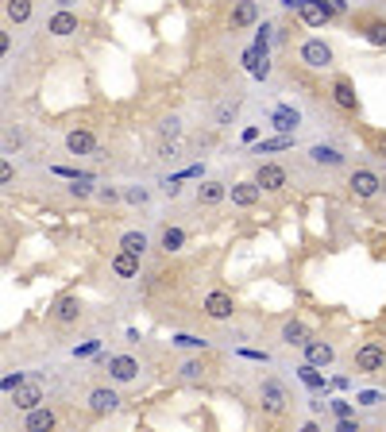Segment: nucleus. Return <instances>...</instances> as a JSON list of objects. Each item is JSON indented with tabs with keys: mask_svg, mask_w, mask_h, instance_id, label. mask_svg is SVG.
<instances>
[{
	"mask_svg": "<svg viewBox=\"0 0 386 432\" xmlns=\"http://www.w3.org/2000/svg\"><path fill=\"white\" fill-rule=\"evenodd\" d=\"M317 4H321V8H325V12H328V16H340V12H344V8H348L344 0H317Z\"/></svg>",
	"mask_w": 386,
	"mask_h": 432,
	"instance_id": "nucleus-31",
	"label": "nucleus"
},
{
	"mask_svg": "<svg viewBox=\"0 0 386 432\" xmlns=\"http://www.w3.org/2000/svg\"><path fill=\"white\" fill-rule=\"evenodd\" d=\"M348 185H352V193H355V197H375V193L383 190V178H378V174H371V170H355V174H352V182H348Z\"/></svg>",
	"mask_w": 386,
	"mask_h": 432,
	"instance_id": "nucleus-2",
	"label": "nucleus"
},
{
	"mask_svg": "<svg viewBox=\"0 0 386 432\" xmlns=\"http://www.w3.org/2000/svg\"><path fill=\"white\" fill-rule=\"evenodd\" d=\"M8 182H16V167L0 158V185H8Z\"/></svg>",
	"mask_w": 386,
	"mask_h": 432,
	"instance_id": "nucleus-32",
	"label": "nucleus"
},
{
	"mask_svg": "<svg viewBox=\"0 0 386 432\" xmlns=\"http://www.w3.org/2000/svg\"><path fill=\"white\" fill-rule=\"evenodd\" d=\"M178 132H182V124H178L174 116H170V120H162V135H167V139H174Z\"/></svg>",
	"mask_w": 386,
	"mask_h": 432,
	"instance_id": "nucleus-37",
	"label": "nucleus"
},
{
	"mask_svg": "<svg viewBox=\"0 0 386 432\" xmlns=\"http://www.w3.org/2000/svg\"><path fill=\"white\" fill-rule=\"evenodd\" d=\"M182 378H201V363H197V359L182 363Z\"/></svg>",
	"mask_w": 386,
	"mask_h": 432,
	"instance_id": "nucleus-33",
	"label": "nucleus"
},
{
	"mask_svg": "<svg viewBox=\"0 0 386 432\" xmlns=\"http://www.w3.org/2000/svg\"><path fill=\"white\" fill-rule=\"evenodd\" d=\"M290 143H294V139H290V135H278V139H267V143H263V147L255 151V155H270V151H286V147H290Z\"/></svg>",
	"mask_w": 386,
	"mask_h": 432,
	"instance_id": "nucleus-29",
	"label": "nucleus"
},
{
	"mask_svg": "<svg viewBox=\"0 0 386 432\" xmlns=\"http://www.w3.org/2000/svg\"><path fill=\"white\" fill-rule=\"evenodd\" d=\"M367 43L386 47V24H367Z\"/></svg>",
	"mask_w": 386,
	"mask_h": 432,
	"instance_id": "nucleus-30",
	"label": "nucleus"
},
{
	"mask_svg": "<svg viewBox=\"0 0 386 432\" xmlns=\"http://www.w3.org/2000/svg\"><path fill=\"white\" fill-rule=\"evenodd\" d=\"M259 398H263V409H267V413H282V409H286V390L275 383V378H267V383H263Z\"/></svg>",
	"mask_w": 386,
	"mask_h": 432,
	"instance_id": "nucleus-6",
	"label": "nucleus"
},
{
	"mask_svg": "<svg viewBox=\"0 0 386 432\" xmlns=\"http://www.w3.org/2000/svg\"><path fill=\"white\" fill-rule=\"evenodd\" d=\"M47 31L59 35V39H66V35H74V31H77V16H74V12H59V16H51Z\"/></svg>",
	"mask_w": 386,
	"mask_h": 432,
	"instance_id": "nucleus-16",
	"label": "nucleus"
},
{
	"mask_svg": "<svg viewBox=\"0 0 386 432\" xmlns=\"http://www.w3.org/2000/svg\"><path fill=\"white\" fill-rule=\"evenodd\" d=\"M59 4H62V12H66V8H70V4H74V0H59Z\"/></svg>",
	"mask_w": 386,
	"mask_h": 432,
	"instance_id": "nucleus-46",
	"label": "nucleus"
},
{
	"mask_svg": "<svg viewBox=\"0 0 386 432\" xmlns=\"http://www.w3.org/2000/svg\"><path fill=\"white\" fill-rule=\"evenodd\" d=\"M116 406H120V398L112 390H93L89 394V409H93V413H116Z\"/></svg>",
	"mask_w": 386,
	"mask_h": 432,
	"instance_id": "nucleus-17",
	"label": "nucleus"
},
{
	"mask_svg": "<svg viewBox=\"0 0 386 432\" xmlns=\"http://www.w3.org/2000/svg\"><path fill=\"white\" fill-rule=\"evenodd\" d=\"M383 185H386V182H383Z\"/></svg>",
	"mask_w": 386,
	"mask_h": 432,
	"instance_id": "nucleus-47",
	"label": "nucleus"
},
{
	"mask_svg": "<svg viewBox=\"0 0 386 432\" xmlns=\"http://www.w3.org/2000/svg\"><path fill=\"white\" fill-rule=\"evenodd\" d=\"M282 4H290V8H298V4H302V0H282Z\"/></svg>",
	"mask_w": 386,
	"mask_h": 432,
	"instance_id": "nucleus-45",
	"label": "nucleus"
},
{
	"mask_svg": "<svg viewBox=\"0 0 386 432\" xmlns=\"http://www.w3.org/2000/svg\"><path fill=\"white\" fill-rule=\"evenodd\" d=\"M109 371H112V378H116V383H132L135 374H139V363H135L132 355H116L109 363Z\"/></svg>",
	"mask_w": 386,
	"mask_h": 432,
	"instance_id": "nucleus-12",
	"label": "nucleus"
},
{
	"mask_svg": "<svg viewBox=\"0 0 386 432\" xmlns=\"http://www.w3.org/2000/svg\"><path fill=\"white\" fill-rule=\"evenodd\" d=\"M70 193H74V197H89V193H93L89 178H82V182H74V185H70Z\"/></svg>",
	"mask_w": 386,
	"mask_h": 432,
	"instance_id": "nucleus-34",
	"label": "nucleus"
},
{
	"mask_svg": "<svg viewBox=\"0 0 386 432\" xmlns=\"http://www.w3.org/2000/svg\"><path fill=\"white\" fill-rule=\"evenodd\" d=\"M298 16H302L309 27H325L328 20H332V16H328V12L317 4V0H302V4H298Z\"/></svg>",
	"mask_w": 386,
	"mask_h": 432,
	"instance_id": "nucleus-13",
	"label": "nucleus"
},
{
	"mask_svg": "<svg viewBox=\"0 0 386 432\" xmlns=\"http://www.w3.org/2000/svg\"><path fill=\"white\" fill-rule=\"evenodd\" d=\"M332 97H336V105L348 108V112H355V108H360V97H355L352 82H336V85H332Z\"/></svg>",
	"mask_w": 386,
	"mask_h": 432,
	"instance_id": "nucleus-19",
	"label": "nucleus"
},
{
	"mask_svg": "<svg viewBox=\"0 0 386 432\" xmlns=\"http://www.w3.org/2000/svg\"><path fill=\"white\" fill-rule=\"evenodd\" d=\"M332 413L336 417H352V401H332Z\"/></svg>",
	"mask_w": 386,
	"mask_h": 432,
	"instance_id": "nucleus-38",
	"label": "nucleus"
},
{
	"mask_svg": "<svg viewBox=\"0 0 386 432\" xmlns=\"http://www.w3.org/2000/svg\"><path fill=\"white\" fill-rule=\"evenodd\" d=\"M77 313H82V305H77V298H74V293L59 298V301H54V309H51V316H54L59 324H74V321H77Z\"/></svg>",
	"mask_w": 386,
	"mask_h": 432,
	"instance_id": "nucleus-10",
	"label": "nucleus"
},
{
	"mask_svg": "<svg viewBox=\"0 0 386 432\" xmlns=\"http://www.w3.org/2000/svg\"><path fill=\"white\" fill-rule=\"evenodd\" d=\"M282 340L290 344V348H305V344H309V336H305V328H302L298 321H290V324L282 328Z\"/></svg>",
	"mask_w": 386,
	"mask_h": 432,
	"instance_id": "nucleus-25",
	"label": "nucleus"
},
{
	"mask_svg": "<svg viewBox=\"0 0 386 432\" xmlns=\"http://www.w3.org/2000/svg\"><path fill=\"white\" fill-rule=\"evenodd\" d=\"M8 47H12V39H8V31H0V59L8 54Z\"/></svg>",
	"mask_w": 386,
	"mask_h": 432,
	"instance_id": "nucleus-42",
	"label": "nucleus"
},
{
	"mask_svg": "<svg viewBox=\"0 0 386 432\" xmlns=\"http://www.w3.org/2000/svg\"><path fill=\"white\" fill-rule=\"evenodd\" d=\"M336 432H360V424H355L352 417H340V424H336Z\"/></svg>",
	"mask_w": 386,
	"mask_h": 432,
	"instance_id": "nucleus-39",
	"label": "nucleus"
},
{
	"mask_svg": "<svg viewBox=\"0 0 386 432\" xmlns=\"http://www.w3.org/2000/svg\"><path fill=\"white\" fill-rule=\"evenodd\" d=\"M182 243H185V232H182V228H162V247H167V251H178Z\"/></svg>",
	"mask_w": 386,
	"mask_h": 432,
	"instance_id": "nucleus-27",
	"label": "nucleus"
},
{
	"mask_svg": "<svg viewBox=\"0 0 386 432\" xmlns=\"http://www.w3.org/2000/svg\"><path fill=\"white\" fill-rule=\"evenodd\" d=\"M244 62H247V70H252L255 77H267V74H270V62H267V54H263V50H255V47L244 54Z\"/></svg>",
	"mask_w": 386,
	"mask_h": 432,
	"instance_id": "nucleus-23",
	"label": "nucleus"
},
{
	"mask_svg": "<svg viewBox=\"0 0 386 432\" xmlns=\"http://www.w3.org/2000/svg\"><path fill=\"white\" fill-rule=\"evenodd\" d=\"M332 355H336L332 344H321V340L305 344V363H309V367H328V363H332Z\"/></svg>",
	"mask_w": 386,
	"mask_h": 432,
	"instance_id": "nucleus-11",
	"label": "nucleus"
},
{
	"mask_svg": "<svg viewBox=\"0 0 386 432\" xmlns=\"http://www.w3.org/2000/svg\"><path fill=\"white\" fill-rule=\"evenodd\" d=\"M232 298H228L224 290H213L209 298H205V313L213 316V321H228V316H232Z\"/></svg>",
	"mask_w": 386,
	"mask_h": 432,
	"instance_id": "nucleus-4",
	"label": "nucleus"
},
{
	"mask_svg": "<svg viewBox=\"0 0 386 432\" xmlns=\"http://www.w3.org/2000/svg\"><path fill=\"white\" fill-rule=\"evenodd\" d=\"M267 47H270V24H263L259 39H255V50H263V54H267Z\"/></svg>",
	"mask_w": 386,
	"mask_h": 432,
	"instance_id": "nucleus-35",
	"label": "nucleus"
},
{
	"mask_svg": "<svg viewBox=\"0 0 386 432\" xmlns=\"http://www.w3.org/2000/svg\"><path fill=\"white\" fill-rule=\"evenodd\" d=\"M174 344H178V348H205V340H197V336H185V332L178 336Z\"/></svg>",
	"mask_w": 386,
	"mask_h": 432,
	"instance_id": "nucleus-36",
	"label": "nucleus"
},
{
	"mask_svg": "<svg viewBox=\"0 0 386 432\" xmlns=\"http://www.w3.org/2000/svg\"><path fill=\"white\" fill-rule=\"evenodd\" d=\"M54 424H59V417H54L51 409H47V406H35L31 413H27V424H24V429H27V432H54Z\"/></svg>",
	"mask_w": 386,
	"mask_h": 432,
	"instance_id": "nucleus-8",
	"label": "nucleus"
},
{
	"mask_svg": "<svg viewBox=\"0 0 386 432\" xmlns=\"http://www.w3.org/2000/svg\"><path fill=\"white\" fill-rule=\"evenodd\" d=\"M4 12H8L12 24H27V20H31V0H8Z\"/></svg>",
	"mask_w": 386,
	"mask_h": 432,
	"instance_id": "nucleus-24",
	"label": "nucleus"
},
{
	"mask_svg": "<svg viewBox=\"0 0 386 432\" xmlns=\"http://www.w3.org/2000/svg\"><path fill=\"white\" fill-rule=\"evenodd\" d=\"M66 147H70V155H93V151H97V135L85 132V128H74V132L66 135Z\"/></svg>",
	"mask_w": 386,
	"mask_h": 432,
	"instance_id": "nucleus-7",
	"label": "nucleus"
},
{
	"mask_svg": "<svg viewBox=\"0 0 386 432\" xmlns=\"http://www.w3.org/2000/svg\"><path fill=\"white\" fill-rule=\"evenodd\" d=\"M224 197H228L224 182H205V185H197V205H220Z\"/></svg>",
	"mask_w": 386,
	"mask_h": 432,
	"instance_id": "nucleus-18",
	"label": "nucleus"
},
{
	"mask_svg": "<svg viewBox=\"0 0 386 432\" xmlns=\"http://www.w3.org/2000/svg\"><path fill=\"white\" fill-rule=\"evenodd\" d=\"M12 401H16V409H27V413H31V409L43 401V386L39 383H20L16 390H12Z\"/></svg>",
	"mask_w": 386,
	"mask_h": 432,
	"instance_id": "nucleus-3",
	"label": "nucleus"
},
{
	"mask_svg": "<svg viewBox=\"0 0 386 432\" xmlns=\"http://www.w3.org/2000/svg\"><path fill=\"white\" fill-rule=\"evenodd\" d=\"M309 155H313V162H321V167H340V162H344V155L336 147H325V143H317Z\"/></svg>",
	"mask_w": 386,
	"mask_h": 432,
	"instance_id": "nucleus-22",
	"label": "nucleus"
},
{
	"mask_svg": "<svg viewBox=\"0 0 386 432\" xmlns=\"http://www.w3.org/2000/svg\"><path fill=\"white\" fill-rule=\"evenodd\" d=\"M232 116H236V105H224V108H220V124H228Z\"/></svg>",
	"mask_w": 386,
	"mask_h": 432,
	"instance_id": "nucleus-41",
	"label": "nucleus"
},
{
	"mask_svg": "<svg viewBox=\"0 0 386 432\" xmlns=\"http://www.w3.org/2000/svg\"><path fill=\"white\" fill-rule=\"evenodd\" d=\"M298 120H302V116H298L294 108H275V112H270V124H275L282 135H290V132H294V128H298Z\"/></svg>",
	"mask_w": 386,
	"mask_h": 432,
	"instance_id": "nucleus-20",
	"label": "nucleus"
},
{
	"mask_svg": "<svg viewBox=\"0 0 386 432\" xmlns=\"http://www.w3.org/2000/svg\"><path fill=\"white\" fill-rule=\"evenodd\" d=\"M120 247H124L128 255H135V259H139L143 251H147V236H143V232H124V240H120Z\"/></svg>",
	"mask_w": 386,
	"mask_h": 432,
	"instance_id": "nucleus-26",
	"label": "nucleus"
},
{
	"mask_svg": "<svg viewBox=\"0 0 386 432\" xmlns=\"http://www.w3.org/2000/svg\"><path fill=\"white\" fill-rule=\"evenodd\" d=\"M355 367H360V371H383V367H386V351L378 348V344H367V348L355 351Z\"/></svg>",
	"mask_w": 386,
	"mask_h": 432,
	"instance_id": "nucleus-5",
	"label": "nucleus"
},
{
	"mask_svg": "<svg viewBox=\"0 0 386 432\" xmlns=\"http://www.w3.org/2000/svg\"><path fill=\"white\" fill-rule=\"evenodd\" d=\"M259 20V8H255V0H236L232 8V27H252Z\"/></svg>",
	"mask_w": 386,
	"mask_h": 432,
	"instance_id": "nucleus-14",
	"label": "nucleus"
},
{
	"mask_svg": "<svg viewBox=\"0 0 386 432\" xmlns=\"http://www.w3.org/2000/svg\"><path fill=\"white\" fill-rule=\"evenodd\" d=\"M112 270H116L120 278H135V275H139V259L128 255V251H120V255L112 259Z\"/></svg>",
	"mask_w": 386,
	"mask_h": 432,
	"instance_id": "nucleus-21",
	"label": "nucleus"
},
{
	"mask_svg": "<svg viewBox=\"0 0 386 432\" xmlns=\"http://www.w3.org/2000/svg\"><path fill=\"white\" fill-rule=\"evenodd\" d=\"M302 62H305V66H313V70L332 66V47H328L325 39H309V43H302Z\"/></svg>",
	"mask_w": 386,
	"mask_h": 432,
	"instance_id": "nucleus-1",
	"label": "nucleus"
},
{
	"mask_svg": "<svg viewBox=\"0 0 386 432\" xmlns=\"http://www.w3.org/2000/svg\"><path fill=\"white\" fill-rule=\"evenodd\" d=\"M255 201H259V185H255V182H236V185H232V205L252 208Z\"/></svg>",
	"mask_w": 386,
	"mask_h": 432,
	"instance_id": "nucleus-15",
	"label": "nucleus"
},
{
	"mask_svg": "<svg viewBox=\"0 0 386 432\" xmlns=\"http://www.w3.org/2000/svg\"><path fill=\"white\" fill-rule=\"evenodd\" d=\"M255 185H259V190H282V185H286V170L275 167V162H263L259 174H255Z\"/></svg>",
	"mask_w": 386,
	"mask_h": 432,
	"instance_id": "nucleus-9",
	"label": "nucleus"
},
{
	"mask_svg": "<svg viewBox=\"0 0 386 432\" xmlns=\"http://www.w3.org/2000/svg\"><path fill=\"white\" fill-rule=\"evenodd\" d=\"M298 374H302V383H305V386H313V390H321V386H325V374H321L317 367H309V363H305Z\"/></svg>",
	"mask_w": 386,
	"mask_h": 432,
	"instance_id": "nucleus-28",
	"label": "nucleus"
},
{
	"mask_svg": "<svg viewBox=\"0 0 386 432\" xmlns=\"http://www.w3.org/2000/svg\"><path fill=\"white\" fill-rule=\"evenodd\" d=\"M302 432H321V429H317V424L309 421V424H302Z\"/></svg>",
	"mask_w": 386,
	"mask_h": 432,
	"instance_id": "nucleus-43",
	"label": "nucleus"
},
{
	"mask_svg": "<svg viewBox=\"0 0 386 432\" xmlns=\"http://www.w3.org/2000/svg\"><path fill=\"white\" fill-rule=\"evenodd\" d=\"M378 151H383V158H386V135H383V139H378Z\"/></svg>",
	"mask_w": 386,
	"mask_h": 432,
	"instance_id": "nucleus-44",
	"label": "nucleus"
},
{
	"mask_svg": "<svg viewBox=\"0 0 386 432\" xmlns=\"http://www.w3.org/2000/svg\"><path fill=\"white\" fill-rule=\"evenodd\" d=\"M128 201H132V205H143V201H147V193H143V190H128Z\"/></svg>",
	"mask_w": 386,
	"mask_h": 432,
	"instance_id": "nucleus-40",
	"label": "nucleus"
}]
</instances>
